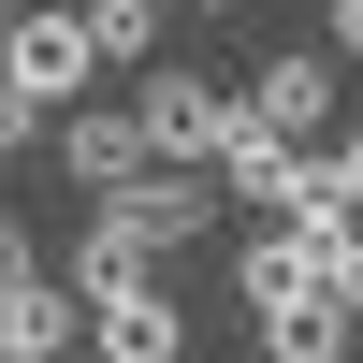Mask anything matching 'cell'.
Segmentation results:
<instances>
[{
    "mask_svg": "<svg viewBox=\"0 0 363 363\" xmlns=\"http://www.w3.org/2000/svg\"><path fill=\"white\" fill-rule=\"evenodd\" d=\"M131 116H145V160L203 174V160L233 145V116H247V102H233V87H203V73H174V58H145V73H131Z\"/></svg>",
    "mask_w": 363,
    "mask_h": 363,
    "instance_id": "1",
    "label": "cell"
},
{
    "mask_svg": "<svg viewBox=\"0 0 363 363\" xmlns=\"http://www.w3.org/2000/svg\"><path fill=\"white\" fill-rule=\"evenodd\" d=\"M247 116H262L277 145H320V131L349 116V58H335V44H277V58L247 73Z\"/></svg>",
    "mask_w": 363,
    "mask_h": 363,
    "instance_id": "2",
    "label": "cell"
},
{
    "mask_svg": "<svg viewBox=\"0 0 363 363\" xmlns=\"http://www.w3.org/2000/svg\"><path fill=\"white\" fill-rule=\"evenodd\" d=\"M0 73L29 87V102H87V87H102V58H87V29H73V0H15V29H0Z\"/></svg>",
    "mask_w": 363,
    "mask_h": 363,
    "instance_id": "3",
    "label": "cell"
},
{
    "mask_svg": "<svg viewBox=\"0 0 363 363\" xmlns=\"http://www.w3.org/2000/svg\"><path fill=\"white\" fill-rule=\"evenodd\" d=\"M44 145L73 160V189H116V174H145V116H131V102H58V116H44Z\"/></svg>",
    "mask_w": 363,
    "mask_h": 363,
    "instance_id": "4",
    "label": "cell"
},
{
    "mask_svg": "<svg viewBox=\"0 0 363 363\" xmlns=\"http://www.w3.org/2000/svg\"><path fill=\"white\" fill-rule=\"evenodd\" d=\"M87 349H102V363H174L189 320H174L160 277H131V291H87Z\"/></svg>",
    "mask_w": 363,
    "mask_h": 363,
    "instance_id": "5",
    "label": "cell"
},
{
    "mask_svg": "<svg viewBox=\"0 0 363 363\" xmlns=\"http://www.w3.org/2000/svg\"><path fill=\"white\" fill-rule=\"evenodd\" d=\"M73 335H87V306H73L58 277H29V291H0V363H58Z\"/></svg>",
    "mask_w": 363,
    "mask_h": 363,
    "instance_id": "6",
    "label": "cell"
},
{
    "mask_svg": "<svg viewBox=\"0 0 363 363\" xmlns=\"http://www.w3.org/2000/svg\"><path fill=\"white\" fill-rule=\"evenodd\" d=\"M73 29H87L102 73H145V58H160V0H73Z\"/></svg>",
    "mask_w": 363,
    "mask_h": 363,
    "instance_id": "7",
    "label": "cell"
},
{
    "mask_svg": "<svg viewBox=\"0 0 363 363\" xmlns=\"http://www.w3.org/2000/svg\"><path fill=\"white\" fill-rule=\"evenodd\" d=\"M262 363H349V320H335V306H291V320H262Z\"/></svg>",
    "mask_w": 363,
    "mask_h": 363,
    "instance_id": "8",
    "label": "cell"
},
{
    "mask_svg": "<svg viewBox=\"0 0 363 363\" xmlns=\"http://www.w3.org/2000/svg\"><path fill=\"white\" fill-rule=\"evenodd\" d=\"M320 306L363 335V218H335V233H320Z\"/></svg>",
    "mask_w": 363,
    "mask_h": 363,
    "instance_id": "9",
    "label": "cell"
},
{
    "mask_svg": "<svg viewBox=\"0 0 363 363\" xmlns=\"http://www.w3.org/2000/svg\"><path fill=\"white\" fill-rule=\"evenodd\" d=\"M320 189L363 218V116H335V131H320Z\"/></svg>",
    "mask_w": 363,
    "mask_h": 363,
    "instance_id": "10",
    "label": "cell"
},
{
    "mask_svg": "<svg viewBox=\"0 0 363 363\" xmlns=\"http://www.w3.org/2000/svg\"><path fill=\"white\" fill-rule=\"evenodd\" d=\"M29 277H44V233H29L15 203H0V291H29Z\"/></svg>",
    "mask_w": 363,
    "mask_h": 363,
    "instance_id": "11",
    "label": "cell"
},
{
    "mask_svg": "<svg viewBox=\"0 0 363 363\" xmlns=\"http://www.w3.org/2000/svg\"><path fill=\"white\" fill-rule=\"evenodd\" d=\"M29 145H44V102H29L15 73H0V160H29Z\"/></svg>",
    "mask_w": 363,
    "mask_h": 363,
    "instance_id": "12",
    "label": "cell"
},
{
    "mask_svg": "<svg viewBox=\"0 0 363 363\" xmlns=\"http://www.w3.org/2000/svg\"><path fill=\"white\" fill-rule=\"evenodd\" d=\"M320 15H335V58L363 73V0H320Z\"/></svg>",
    "mask_w": 363,
    "mask_h": 363,
    "instance_id": "13",
    "label": "cell"
},
{
    "mask_svg": "<svg viewBox=\"0 0 363 363\" xmlns=\"http://www.w3.org/2000/svg\"><path fill=\"white\" fill-rule=\"evenodd\" d=\"M189 15H233V0H189Z\"/></svg>",
    "mask_w": 363,
    "mask_h": 363,
    "instance_id": "14",
    "label": "cell"
},
{
    "mask_svg": "<svg viewBox=\"0 0 363 363\" xmlns=\"http://www.w3.org/2000/svg\"><path fill=\"white\" fill-rule=\"evenodd\" d=\"M0 29H15V0H0Z\"/></svg>",
    "mask_w": 363,
    "mask_h": 363,
    "instance_id": "15",
    "label": "cell"
}]
</instances>
